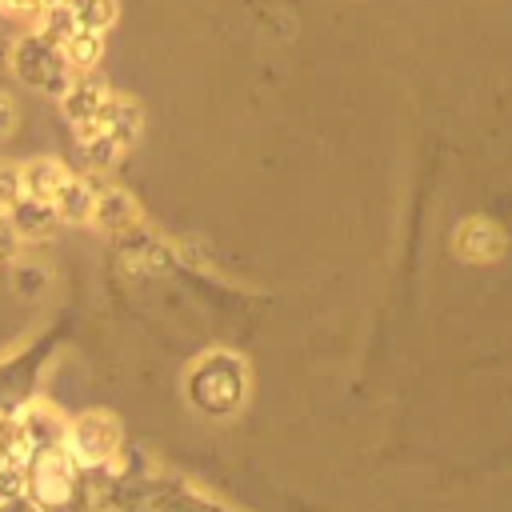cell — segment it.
Instances as JSON below:
<instances>
[{
	"label": "cell",
	"instance_id": "obj_2",
	"mask_svg": "<svg viewBox=\"0 0 512 512\" xmlns=\"http://www.w3.org/2000/svg\"><path fill=\"white\" fill-rule=\"evenodd\" d=\"M116 420L104 416V412H92V416H80V424L72 428V456L84 460V464H96L104 460L112 448H116Z\"/></svg>",
	"mask_w": 512,
	"mask_h": 512
},
{
	"label": "cell",
	"instance_id": "obj_11",
	"mask_svg": "<svg viewBox=\"0 0 512 512\" xmlns=\"http://www.w3.org/2000/svg\"><path fill=\"white\" fill-rule=\"evenodd\" d=\"M16 200H20V176L0 172V204H16Z\"/></svg>",
	"mask_w": 512,
	"mask_h": 512
},
{
	"label": "cell",
	"instance_id": "obj_1",
	"mask_svg": "<svg viewBox=\"0 0 512 512\" xmlns=\"http://www.w3.org/2000/svg\"><path fill=\"white\" fill-rule=\"evenodd\" d=\"M244 396V368L232 356H208L192 372V400L208 412H232Z\"/></svg>",
	"mask_w": 512,
	"mask_h": 512
},
{
	"label": "cell",
	"instance_id": "obj_9",
	"mask_svg": "<svg viewBox=\"0 0 512 512\" xmlns=\"http://www.w3.org/2000/svg\"><path fill=\"white\" fill-rule=\"evenodd\" d=\"M64 52H68L72 64H92V60L100 56V36L80 28V32H72V36L64 40Z\"/></svg>",
	"mask_w": 512,
	"mask_h": 512
},
{
	"label": "cell",
	"instance_id": "obj_13",
	"mask_svg": "<svg viewBox=\"0 0 512 512\" xmlns=\"http://www.w3.org/2000/svg\"><path fill=\"white\" fill-rule=\"evenodd\" d=\"M0 464H4V452H0Z\"/></svg>",
	"mask_w": 512,
	"mask_h": 512
},
{
	"label": "cell",
	"instance_id": "obj_8",
	"mask_svg": "<svg viewBox=\"0 0 512 512\" xmlns=\"http://www.w3.org/2000/svg\"><path fill=\"white\" fill-rule=\"evenodd\" d=\"M52 204H56L68 220H80V216H88V212H92V192H88L84 184H76V180H64V184H60V192L52 196Z\"/></svg>",
	"mask_w": 512,
	"mask_h": 512
},
{
	"label": "cell",
	"instance_id": "obj_10",
	"mask_svg": "<svg viewBox=\"0 0 512 512\" xmlns=\"http://www.w3.org/2000/svg\"><path fill=\"white\" fill-rule=\"evenodd\" d=\"M24 492V472L20 464H0V500H12Z\"/></svg>",
	"mask_w": 512,
	"mask_h": 512
},
{
	"label": "cell",
	"instance_id": "obj_12",
	"mask_svg": "<svg viewBox=\"0 0 512 512\" xmlns=\"http://www.w3.org/2000/svg\"><path fill=\"white\" fill-rule=\"evenodd\" d=\"M8 128H12V108H8L4 100H0V136H4Z\"/></svg>",
	"mask_w": 512,
	"mask_h": 512
},
{
	"label": "cell",
	"instance_id": "obj_5",
	"mask_svg": "<svg viewBox=\"0 0 512 512\" xmlns=\"http://www.w3.org/2000/svg\"><path fill=\"white\" fill-rule=\"evenodd\" d=\"M68 488H72V464H68V456L64 452L40 456V464H36V492H40V500L60 504L68 496Z\"/></svg>",
	"mask_w": 512,
	"mask_h": 512
},
{
	"label": "cell",
	"instance_id": "obj_3",
	"mask_svg": "<svg viewBox=\"0 0 512 512\" xmlns=\"http://www.w3.org/2000/svg\"><path fill=\"white\" fill-rule=\"evenodd\" d=\"M104 108H108V96H104V84H96V80H80V84H72L68 96H64V112H68L76 124H84L88 132L100 124Z\"/></svg>",
	"mask_w": 512,
	"mask_h": 512
},
{
	"label": "cell",
	"instance_id": "obj_6",
	"mask_svg": "<svg viewBox=\"0 0 512 512\" xmlns=\"http://www.w3.org/2000/svg\"><path fill=\"white\" fill-rule=\"evenodd\" d=\"M68 12H72V20H76V28L100 32L104 24H112L116 4H112V0H68Z\"/></svg>",
	"mask_w": 512,
	"mask_h": 512
},
{
	"label": "cell",
	"instance_id": "obj_4",
	"mask_svg": "<svg viewBox=\"0 0 512 512\" xmlns=\"http://www.w3.org/2000/svg\"><path fill=\"white\" fill-rule=\"evenodd\" d=\"M500 248H504V236L488 220H464L456 232V252L464 260H492L500 256Z\"/></svg>",
	"mask_w": 512,
	"mask_h": 512
},
{
	"label": "cell",
	"instance_id": "obj_7",
	"mask_svg": "<svg viewBox=\"0 0 512 512\" xmlns=\"http://www.w3.org/2000/svg\"><path fill=\"white\" fill-rule=\"evenodd\" d=\"M64 180H68V176H64L56 164H32V168L24 172V184H28L32 200H40V204H48V200L60 192Z\"/></svg>",
	"mask_w": 512,
	"mask_h": 512
}]
</instances>
